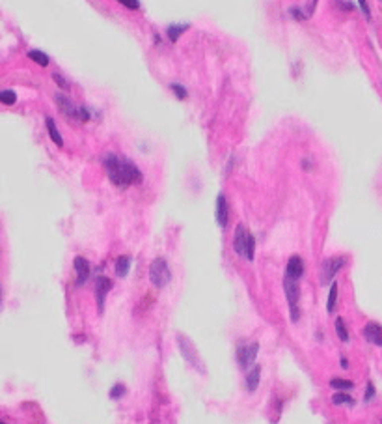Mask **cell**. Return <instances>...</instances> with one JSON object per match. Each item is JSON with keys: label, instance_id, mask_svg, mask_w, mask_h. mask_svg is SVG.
<instances>
[{"label": "cell", "instance_id": "9", "mask_svg": "<svg viewBox=\"0 0 382 424\" xmlns=\"http://www.w3.org/2000/svg\"><path fill=\"white\" fill-rule=\"evenodd\" d=\"M362 335H364V339H366L369 344H373V346H382V325H379L377 322H369V324L364 325Z\"/></svg>", "mask_w": 382, "mask_h": 424}, {"label": "cell", "instance_id": "19", "mask_svg": "<svg viewBox=\"0 0 382 424\" xmlns=\"http://www.w3.org/2000/svg\"><path fill=\"white\" fill-rule=\"evenodd\" d=\"M332 404L334 406H354L356 402H354V398H352L351 394H347V393H336L334 396H332Z\"/></svg>", "mask_w": 382, "mask_h": 424}, {"label": "cell", "instance_id": "5", "mask_svg": "<svg viewBox=\"0 0 382 424\" xmlns=\"http://www.w3.org/2000/svg\"><path fill=\"white\" fill-rule=\"evenodd\" d=\"M347 263V258L345 256H332V258H326L322 262L321 267V282L326 284V282H332L334 277L337 275V271L343 269V265Z\"/></svg>", "mask_w": 382, "mask_h": 424}, {"label": "cell", "instance_id": "7", "mask_svg": "<svg viewBox=\"0 0 382 424\" xmlns=\"http://www.w3.org/2000/svg\"><path fill=\"white\" fill-rule=\"evenodd\" d=\"M112 290V280L108 277H99L95 282V301H97V310L99 314H103L105 310V301H107L108 292Z\"/></svg>", "mask_w": 382, "mask_h": 424}, {"label": "cell", "instance_id": "18", "mask_svg": "<svg viewBox=\"0 0 382 424\" xmlns=\"http://www.w3.org/2000/svg\"><path fill=\"white\" fill-rule=\"evenodd\" d=\"M336 301H337V282L336 280H332L330 290H328V299H326V310H328L330 314L336 309Z\"/></svg>", "mask_w": 382, "mask_h": 424}, {"label": "cell", "instance_id": "15", "mask_svg": "<svg viewBox=\"0 0 382 424\" xmlns=\"http://www.w3.org/2000/svg\"><path fill=\"white\" fill-rule=\"evenodd\" d=\"M129 269H130V256L127 254L118 256L116 258V275L120 278H125L129 275Z\"/></svg>", "mask_w": 382, "mask_h": 424}, {"label": "cell", "instance_id": "26", "mask_svg": "<svg viewBox=\"0 0 382 424\" xmlns=\"http://www.w3.org/2000/svg\"><path fill=\"white\" fill-rule=\"evenodd\" d=\"M120 4H123L127 9H138L140 8V2L138 0H118Z\"/></svg>", "mask_w": 382, "mask_h": 424}, {"label": "cell", "instance_id": "8", "mask_svg": "<svg viewBox=\"0 0 382 424\" xmlns=\"http://www.w3.org/2000/svg\"><path fill=\"white\" fill-rule=\"evenodd\" d=\"M248 234H250V232L246 230L245 224H237L235 234H233V251H235V254L243 256V258H245V253H246V241H248Z\"/></svg>", "mask_w": 382, "mask_h": 424}, {"label": "cell", "instance_id": "17", "mask_svg": "<svg viewBox=\"0 0 382 424\" xmlns=\"http://www.w3.org/2000/svg\"><path fill=\"white\" fill-rule=\"evenodd\" d=\"M334 327H336L337 339L341 340V342H349V329H347V325H345V320H343V318H336V322H334Z\"/></svg>", "mask_w": 382, "mask_h": 424}, {"label": "cell", "instance_id": "27", "mask_svg": "<svg viewBox=\"0 0 382 424\" xmlns=\"http://www.w3.org/2000/svg\"><path fill=\"white\" fill-rule=\"evenodd\" d=\"M375 398V385L371 381H367V387H366V402H371Z\"/></svg>", "mask_w": 382, "mask_h": 424}, {"label": "cell", "instance_id": "23", "mask_svg": "<svg viewBox=\"0 0 382 424\" xmlns=\"http://www.w3.org/2000/svg\"><path fill=\"white\" fill-rule=\"evenodd\" d=\"M170 90H172V93H174V95H176L179 101H185L187 97H189V92H187V88H185L183 85L172 83V85H170Z\"/></svg>", "mask_w": 382, "mask_h": 424}, {"label": "cell", "instance_id": "11", "mask_svg": "<svg viewBox=\"0 0 382 424\" xmlns=\"http://www.w3.org/2000/svg\"><path fill=\"white\" fill-rule=\"evenodd\" d=\"M304 275V260L300 256H291L289 262H287V267H285V277L295 278V280H300Z\"/></svg>", "mask_w": 382, "mask_h": 424}, {"label": "cell", "instance_id": "31", "mask_svg": "<svg viewBox=\"0 0 382 424\" xmlns=\"http://www.w3.org/2000/svg\"><path fill=\"white\" fill-rule=\"evenodd\" d=\"M339 364H341V368H345V370L349 368V361H347L345 357H341V359H339Z\"/></svg>", "mask_w": 382, "mask_h": 424}, {"label": "cell", "instance_id": "32", "mask_svg": "<svg viewBox=\"0 0 382 424\" xmlns=\"http://www.w3.org/2000/svg\"><path fill=\"white\" fill-rule=\"evenodd\" d=\"M0 303H2V288H0Z\"/></svg>", "mask_w": 382, "mask_h": 424}, {"label": "cell", "instance_id": "2", "mask_svg": "<svg viewBox=\"0 0 382 424\" xmlns=\"http://www.w3.org/2000/svg\"><path fill=\"white\" fill-rule=\"evenodd\" d=\"M54 101H56V107L60 108L62 114L65 116L67 120H71V122H88V120L92 118V114H90L88 108L75 105V103L69 99L67 95H64V93H56V95H54Z\"/></svg>", "mask_w": 382, "mask_h": 424}, {"label": "cell", "instance_id": "20", "mask_svg": "<svg viewBox=\"0 0 382 424\" xmlns=\"http://www.w3.org/2000/svg\"><path fill=\"white\" fill-rule=\"evenodd\" d=\"M28 58H32L34 62L39 64V66H43V68L49 66V56H47L45 53H41V51H28Z\"/></svg>", "mask_w": 382, "mask_h": 424}, {"label": "cell", "instance_id": "33", "mask_svg": "<svg viewBox=\"0 0 382 424\" xmlns=\"http://www.w3.org/2000/svg\"><path fill=\"white\" fill-rule=\"evenodd\" d=\"M0 424H6V423H2V421H0Z\"/></svg>", "mask_w": 382, "mask_h": 424}, {"label": "cell", "instance_id": "24", "mask_svg": "<svg viewBox=\"0 0 382 424\" xmlns=\"http://www.w3.org/2000/svg\"><path fill=\"white\" fill-rule=\"evenodd\" d=\"M125 393H127V387L123 385V383H116V385L110 389V398H112V400L123 398V396H125Z\"/></svg>", "mask_w": 382, "mask_h": 424}, {"label": "cell", "instance_id": "10", "mask_svg": "<svg viewBox=\"0 0 382 424\" xmlns=\"http://www.w3.org/2000/svg\"><path fill=\"white\" fill-rule=\"evenodd\" d=\"M73 267L76 271V286H82L90 278V273H92V267H90V262L82 258V256H76L73 260Z\"/></svg>", "mask_w": 382, "mask_h": 424}, {"label": "cell", "instance_id": "12", "mask_svg": "<svg viewBox=\"0 0 382 424\" xmlns=\"http://www.w3.org/2000/svg\"><path fill=\"white\" fill-rule=\"evenodd\" d=\"M216 223H218V226H220L222 230L229 223V208L224 194H218V198H216Z\"/></svg>", "mask_w": 382, "mask_h": 424}, {"label": "cell", "instance_id": "6", "mask_svg": "<svg viewBox=\"0 0 382 424\" xmlns=\"http://www.w3.org/2000/svg\"><path fill=\"white\" fill-rule=\"evenodd\" d=\"M259 351V344L257 342H250V344H241L237 347V361L241 368H252L255 364V357Z\"/></svg>", "mask_w": 382, "mask_h": 424}, {"label": "cell", "instance_id": "3", "mask_svg": "<svg viewBox=\"0 0 382 424\" xmlns=\"http://www.w3.org/2000/svg\"><path fill=\"white\" fill-rule=\"evenodd\" d=\"M149 280L155 288H164L172 280V271L164 258H155L149 265Z\"/></svg>", "mask_w": 382, "mask_h": 424}, {"label": "cell", "instance_id": "14", "mask_svg": "<svg viewBox=\"0 0 382 424\" xmlns=\"http://www.w3.org/2000/svg\"><path fill=\"white\" fill-rule=\"evenodd\" d=\"M45 125H47V131H49V137L53 139L54 144H56L58 148L64 146V139H62L60 131H58V127H56V124H54V120L51 118V116H47L45 118Z\"/></svg>", "mask_w": 382, "mask_h": 424}, {"label": "cell", "instance_id": "22", "mask_svg": "<svg viewBox=\"0 0 382 424\" xmlns=\"http://www.w3.org/2000/svg\"><path fill=\"white\" fill-rule=\"evenodd\" d=\"M330 385L334 387V389H339V391H351L354 383H352L351 379H341V378H334L330 381Z\"/></svg>", "mask_w": 382, "mask_h": 424}, {"label": "cell", "instance_id": "13", "mask_svg": "<svg viewBox=\"0 0 382 424\" xmlns=\"http://www.w3.org/2000/svg\"><path fill=\"white\" fill-rule=\"evenodd\" d=\"M259 379H261V366L259 364H254L252 368H250V372H248V376H246V389L250 393H255L257 387H259Z\"/></svg>", "mask_w": 382, "mask_h": 424}, {"label": "cell", "instance_id": "28", "mask_svg": "<svg viewBox=\"0 0 382 424\" xmlns=\"http://www.w3.org/2000/svg\"><path fill=\"white\" fill-rule=\"evenodd\" d=\"M291 17H295V19H298V21H302V19H306V13H302V9H298V8H291Z\"/></svg>", "mask_w": 382, "mask_h": 424}, {"label": "cell", "instance_id": "21", "mask_svg": "<svg viewBox=\"0 0 382 424\" xmlns=\"http://www.w3.org/2000/svg\"><path fill=\"white\" fill-rule=\"evenodd\" d=\"M0 103H4V105H8V107L15 105L17 93L13 92V90H2V92H0Z\"/></svg>", "mask_w": 382, "mask_h": 424}, {"label": "cell", "instance_id": "16", "mask_svg": "<svg viewBox=\"0 0 382 424\" xmlns=\"http://www.w3.org/2000/svg\"><path fill=\"white\" fill-rule=\"evenodd\" d=\"M189 28H191V24H170L168 28H166V36H168V39L172 43H176L177 39L181 38V34L187 32Z\"/></svg>", "mask_w": 382, "mask_h": 424}, {"label": "cell", "instance_id": "1", "mask_svg": "<svg viewBox=\"0 0 382 424\" xmlns=\"http://www.w3.org/2000/svg\"><path fill=\"white\" fill-rule=\"evenodd\" d=\"M103 167L107 170L108 179L112 185L125 189L130 185H140L144 181V174L132 161L118 154H107L103 157Z\"/></svg>", "mask_w": 382, "mask_h": 424}, {"label": "cell", "instance_id": "29", "mask_svg": "<svg viewBox=\"0 0 382 424\" xmlns=\"http://www.w3.org/2000/svg\"><path fill=\"white\" fill-rule=\"evenodd\" d=\"M358 4H360V8H362V11H364V15L367 17V19H369V8H367V2L366 0H358Z\"/></svg>", "mask_w": 382, "mask_h": 424}, {"label": "cell", "instance_id": "25", "mask_svg": "<svg viewBox=\"0 0 382 424\" xmlns=\"http://www.w3.org/2000/svg\"><path fill=\"white\" fill-rule=\"evenodd\" d=\"M53 79H54V83L58 85V88H62V90H65V92H67V90H69V81H67L65 77H64L62 73L54 71V73H53Z\"/></svg>", "mask_w": 382, "mask_h": 424}, {"label": "cell", "instance_id": "4", "mask_svg": "<svg viewBox=\"0 0 382 424\" xmlns=\"http://www.w3.org/2000/svg\"><path fill=\"white\" fill-rule=\"evenodd\" d=\"M177 346H179V349H181V355H183L185 361L189 362V364H192V366H194V368H196L199 374H203V372H205L201 357L198 355V351H196L194 344H192L191 340L187 339L185 335H177Z\"/></svg>", "mask_w": 382, "mask_h": 424}, {"label": "cell", "instance_id": "30", "mask_svg": "<svg viewBox=\"0 0 382 424\" xmlns=\"http://www.w3.org/2000/svg\"><path fill=\"white\" fill-rule=\"evenodd\" d=\"M302 169L304 170L314 169V161H310V159H302Z\"/></svg>", "mask_w": 382, "mask_h": 424}]
</instances>
